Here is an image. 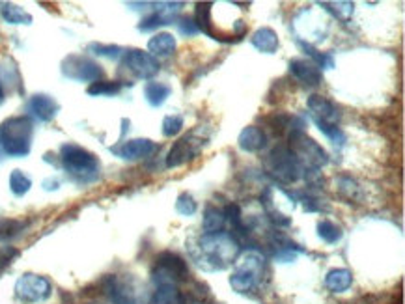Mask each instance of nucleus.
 <instances>
[{"label":"nucleus","mask_w":405,"mask_h":304,"mask_svg":"<svg viewBox=\"0 0 405 304\" xmlns=\"http://www.w3.org/2000/svg\"><path fill=\"white\" fill-rule=\"evenodd\" d=\"M187 250L198 269L213 273L234 265L240 258L241 245L228 231H217L189 239Z\"/></svg>","instance_id":"f257e3e1"},{"label":"nucleus","mask_w":405,"mask_h":304,"mask_svg":"<svg viewBox=\"0 0 405 304\" xmlns=\"http://www.w3.org/2000/svg\"><path fill=\"white\" fill-rule=\"evenodd\" d=\"M34 126L29 116H15L0 123V151L10 157H27L32 148Z\"/></svg>","instance_id":"f03ea898"},{"label":"nucleus","mask_w":405,"mask_h":304,"mask_svg":"<svg viewBox=\"0 0 405 304\" xmlns=\"http://www.w3.org/2000/svg\"><path fill=\"white\" fill-rule=\"evenodd\" d=\"M265 275V258L258 250H249L235 261V269L230 276V286L235 293L246 295L260 287Z\"/></svg>","instance_id":"7ed1b4c3"},{"label":"nucleus","mask_w":405,"mask_h":304,"mask_svg":"<svg viewBox=\"0 0 405 304\" xmlns=\"http://www.w3.org/2000/svg\"><path fill=\"white\" fill-rule=\"evenodd\" d=\"M60 161L64 170L79 183H91L99 176L97 157L77 144H64L60 148Z\"/></svg>","instance_id":"20e7f679"},{"label":"nucleus","mask_w":405,"mask_h":304,"mask_svg":"<svg viewBox=\"0 0 405 304\" xmlns=\"http://www.w3.org/2000/svg\"><path fill=\"white\" fill-rule=\"evenodd\" d=\"M265 170L279 183H297L304 176V167L297 159L288 146H277L265 159Z\"/></svg>","instance_id":"39448f33"},{"label":"nucleus","mask_w":405,"mask_h":304,"mask_svg":"<svg viewBox=\"0 0 405 304\" xmlns=\"http://www.w3.org/2000/svg\"><path fill=\"white\" fill-rule=\"evenodd\" d=\"M105 291L112 304H152V293L133 276H109Z\"/></svg>","instance_id":"423d86ee"},{"label":"nucleus","mask_w":405,"mask_h":304,"mask_svg":"<svg viewBox=\"0 0 405 304\" xmlns=\"http://www.w3.org/2000/svg\"><path fill=\"white\" fill-rule=\"evenodd\" d=\"M207 140H209V135H204L202 127H196L194 131L179 138L166 155V168H177L194 161L202 153V149L206 148Z\"/></svg>","instance_id":"0eeeda50"},{"label":"nucleus","mask_w":405,"mask_h":304,"mask_svg":"<svg viewBox=\"0 0 405 304\" xmlns=\"http://www.w3.org/2000/svg\"><path fill=\"white\" fill-rule=\"evenodd\" d=\"M288 148L299 159L304 170H320L321 167H325L329 162V155H327L325 149L321 148L316 140H312L307 132L290 135V146Z\"/></svg>","instance_id":"6e6552de"},{"label":"nucleus","mask_w":405,"mask_h":304,"mask_svg":"<svg viewBox=\"0 0 405 304\" xmlns=\"http://www.w3.org/2000/svg\"><path fill=\"white\" fill-rule=\"evenodd\" d=\"M189 269L187 261H183L177 254L163 252L155 261L154 273H152V280L154 284H177L187 278Z\"/></svg>","instance_id":"1a4fd4ad"},{"label":"nucleus","mask_w":405,"mask_h":304,"mask_svg":"<svg viewBox=\"0 0 405 304\" xmlns=\"http://www.w3.org/2000/svg\"><path fill=\"white\" fill-rule=\"evenodd\" d=\"M62 75L71 81L79 82H97L103 77V69L91 58L80 56V54H69L64 58Z\"/></svg>","instance_id":"9d476101"},{"label":"nucleus","mask_w":405,"mask_h":304,"mask_svg":"<svg viewBox=\"0 0 405 304\" xmlns=\"http://www.w3.org/2000/svg\"><path fill=\"white\" fill-rule=\"evenodd\" d=\"M52 286L51 282L47 280L45 276L40 275H23L15 282V297L21 301V303H43L47 298L51 297Z\"/></svg>","instance_id":"9b49d317"},{"label":"nucleus","mask_w":405,"mask_h":304,"mask_svg":"<svg viewBox=\"0 0 405 304\" xmlns=\"http://www.w3.org/2000/svg\"><path fill=\"white\" fill-rule=\"evenodd\" d=\"M124 68L127 71H131L137 79H142V81H149L154 79L155 75L159 73V62L157 58H154L149 52L140 51V49H129V51L124 52Z\"/></svg>","instance_id":"f8f14e48"},{"label":"nucleus","mask_w":405,"mask_h":304,"mask_svg":"<svg viewBox=\"0 0 405 304\" xmlns=\"http://www.w3.org/2000/svg\"><path fill=\"white\" fill-rule=\"evenodd\" d=\"M182 6L183 2H159V4H155V12L140 21L138 30L140 32H152V30L159 29V26L172 24Z\"/></svg>","instance_id":"ddd939ff"},{"label":"nucleus","mask_w":405,"mask_h":304,"mask_svg":"<svg viewBox=\"0 0 405 304\" xmlns=\"http://www.w3.org/2000/svg\"><path fill=\"white\" fill-rule=\"evenodd\" d=\"M159 146L148 138H135V140H127L122 142L120 146H115L110 149L115 155H118L124 161H138V159H146V157L154 155Z\"/></svg>","instance_id":"4468645a"},{"label":"nucleus","mask_w":405,"mask_h":304,"mask_svg":"<svg viewBox=\"0 0 405 304\" xmlns=\"http://www.w3.org/2000/svg\"><path fill=\"white\" fill-rule=\"evenodd\" d=\"M309 110L312 120L323 121V123H329V126H338L340 118H342L337 105L332 103L331 99L318 96V93L309 98Z\"/></svg>","instance_id":"2eb2a0df"},{"label":"nucleus","mask_w":405,"mask_h":304,"mask_svg":"<svg viewBox=\"0 0 405 304\" xmlns=\"http://www.w3.org/2000/svg\"><path fill=\"white\" fill-rule=\"evenodd\" d=\"M60 105L47 93H36L27 103V112L38 121H51L57 118Z\"/></svg>","instance_id":"dca6fc26"},{"label":"nucleus","mask_w":405,"mask_h":304,"mask_svg":"<svg viewBox=\"0 0 405 304\" xmlns=\"http://www.w3.org/2000/svg\"><path fill=\"white\" fill-rule=\"evenodd\" d=\"M290 73L295 77L297 81L302 82L304 86H320L323 81L321 69L310 60H302V58H293L290 60Z\"/></svg>","instance_id":"f3484780"},{"label":"nucleus","mask_w":405,"mask_h":304,"mask_svg":"<svg viewBox=\"0 0 405 304\" xmlns=\"http://www.w3.org/2000/svg\"><path fill=\"white\" fill-rule=\"evenodd\" d=\"M237 144H240V148L243 149V151L256 153V151H262V149L267 146V135H265L260 127L249 126L240 132Z\"/></svg>","instance_id":"a211bd4d"},{"label":"nucleus","mask_w":405,"mask_h":304,"mask_svg":"<svg viewBox=\"0 0 405 304\" xmlns=\"http://www.w3.org/2000/svg\"><path fill=\"white\" fill-rule=\"evenodd\" d=\"M271 248H273V258L279 261H293L299 252H302L301 248L297 247L295 243L290 241L288 237L274 231L271 237Z\"/></svg>","instance_id":"6ab92c4d"},{"label":"nucleus","mask_w":405,"mask_h":304,"mask_svg":"<svg viewBox=\"0 0 405 304\" xmlns=\"http://www.w3.org/2000/svg\"><path fill=\"white\" fill-rule=\"evenodd\" d=\"M176 38L168 32H161V34H155L152 40L148 41V51L154 58H165L174 54L176 51Z\"/></svg>","instance_id":"aec40b11"},{"label":"nucleus","mask_w":405,"mask_h":304,"mask_svg":"<svg viewBox=\"0 0 405 304\" xmlns=\"http://www.w3.org/2000/svg\"><path fill=\"white\" fill-rule=\"evenodd\" d=\"M152 304H187L177 284H157L152 293Z\"/></svg>","instance_id":"412c9836"},{"label":"nucleus","mask_w":405,"mask_h":304,"mask_svg":"<svg viewBox=\"0 0 405 304\" xmlns=\"http://www.w3.org/2000/svg\"><path fill=\"white\" fill-rule=\"evenodd\" d=\"M353 284V275L348 269H331L325 276V286L331 293L348 291Z\"/></svg>","instance_id":"4be33fe9"},{"label":"nucleus","mask_w":405,"mask_h":304,"mask_svg":"<svg viewBox=\"0 0 405 304\" xmlns=\"http://www.w3.org/2000/svg\"><path fill=\"white\" fill-rule=\"evenodd\" d=\"M252 45L256 47L258 51L265 52V54H273L279 49V36L273 29H260L252 36Z\"/></svg>","instance_id":"5701e85b"},{"label":"nucleus","mask_w":405,"mask_h":304,"mask_svg":"<svg viewBox=\"0 0 405 304\" xmlns=\"http://www.w3.org/2000/svg\"><path fill=\"white\" fill-rule=\"evenodd\" d=\"M170 93L172 88L168 84H163V82H148L144 88V98L154 109L165 103L166 99L170 98Z\"/></svg>","instance_id":"b1692460"},{"label":"nucleus","mask_w":405,"mask_h":304,"mask_svg":"<svg viewBox=\"0 0 405 304\" xmlns=\"http://www.w3.org/2000/svg\"><path fill=\"white\" fill-rule=\"evenodd\" d=\"M212 2H200L196 4V15H194V23L198 26L200 32H204L209 38H213L212 32Z\"/></svg>","instance_id":"393cba45"},{"label":"nucleus","mask_w":405,"mask_h":304,"mask_svg":"<svg viewBox=\"0 0 405 304\" xmlns=\"http://www.w3.org/2000/svg\"><path fill=\"white\" fill-rule=\"evenodd\" d=\"M226 222V217H224V211L217 209V207L209 206L204 213V231L206 234H217V231H223V226Z\"/></svg>","instance_id":"a878e982"},{"label":"nucleus","mask_w":405,"mask_h":304,"mask_svg":"<svg viewBox=\"0 0 405 304\" xmlns=\"http://www.w3.org/2000/svg\"><path fill=\"white\" fill-rule=\"evenodd\" d=\"M2 17L10 24H32V15L29 12H24L21 6L15 4H4L2 6Z\"/></svg>","instance_id":"bb28decb"},{"label":"nucleus","mask_w":405,"mask_h":304,"mask_svg":"<svg viewBox=\"0 0 405 304\" xmlns=\"http://www.w3.org/2000/svg\"><path fill=\"white\" fill-rule=\"evenodd\" d=\"M318 236H320L327 245H334V243H338L342 239L344 234L342 228L337 226L334 222H331V220H321V222L318 224Z\"/></svg>","instance_id":"cd10ccee"},{"label":"nucleus","mask_w":405,"mask_h":304,"mask_svg":"<svg viewBox=\"0 0 405 304\" xmlns=\"http://www.w3.org/2000/svg\"><path fill=\"white\" fill-rule=\"evenodd\" d=\"M32 187V179L23 172V170H13L10 174V190L15 196H24Z\"/></svg>","instance_id":"c85d7f7f"},{"label":"nucleus","mask_w":405,"mask_h":304,"mask_svg":"<svg viewBox=\"0 0 405 304\" xmlns=\"http://www.w3.org/2000/svg\"><path fill=\"white\" fill-rule=\"evenodd\" d=\"M338 190L340 195L349 202L362 200V190H360L359 183L351 178H340L338 179Z\"/></svg>","instance_id":"c756f323"},{"label":"nucleus","mask_w":405,"mask_h":304,"mask_svg":"<svg viewBox=\"0 0 405 304\" xmlns=\"http://www.w3.org/2000/svg\"><path fill=\"white\" fill-rule=\"evenodd\" d=\"M321 8H325L327 12H331L332 15L340 21H348L353 15V2H320Z\"/></svg>","instance_id":"7c9ffc66"},{"label":"nucleus","mask_w":405,"mask_h":304,"mask_svg":"<svg viewBox=\"0 0 405 304\" xmlns=\"http://www.w3.org/2000/svg\"><path fill=\"white\" fill-rule=\"evenodd\" d=\"M27 228V222H21V220H2L0 222V241H12L13 237H17L21 231Z\"/></svg>","instance_id":"2f4dec72"},{"label":"nucleus","mask_w":405,"mask_h":304,"mask_svg":"<svg viewBox=\"0 0 405 304\" xmlns=\"http://www.w3.org/2000/svg\"><path fill=\"white\" fill-rule=\"evenodd\" d=\"M314 123L318 126V129L331 140L334 148H342L344 144H346V135H344V131L338 126H329V123H323V121L318 120H314Z\"/></svg>","instance_id":"473e14b6"},{"label":"nucleus","mask_w":405,"mask_h":304,"mask_svg":"<svg viewBox=\"0 0 405 304\" xmlns=\"http://www.w3.org/2000/svg\"><path fill=\"white\" fill-rule=\"evenodd\" d=\"M122 84L120 82H112V81H97L91 82L88 86V96H116L120 93Z\"/></svg>","instance_id":"72a5a7b5"},{"label":"nucleus","mask_w":405,"mask_h":304,"mask_svg":"<svg viewBox=\"0 0 405 304\" xmlns=\"http://www.w3.org/2000/svg\"><path fill=\"white\" fill-rule=\"evenodd\" d=\"M183 126H185V121H183L182 116H166L165 120H163V135L168 138L176 137V135H179L183 131Z\"/></svg>","instance_id":"f704fd0d"},{"label":"nucleus","mask_w":405,"mask_h":304,"mask_svg":"<svg viewBox=\"0 0 405 304\" xmlns=\"http://www.w3.org/2000/svg\"><path fill=\"white\" fill-rule=\"evenodd\" d=\"M88 51H91L94 54H97V56L110 58V60H116V58H120L122 54H124L122 47L103 45V43H91V45H88Z\"/></svg>","instance_id":"c9c22d12"},{"label":"nucleus","mask_w":405,"mask_h":304,"mask_svg":"<svg viewBox=\"0 0 405 304\" xmlns=\"http://www.w3.org/2000/svg\"><path fill=\"white\" fill-rule=\"evenodd\" d=\"M196 209H198V206H196V202H194L193 196L187 195V192H183V195L177 196L176 211L179 213V215L191 217V215H194V213H196Z\"/></svg>","instance_id":"e433bc0d"},{"label":"nucleus","mask_w":405,"mask_h":304,"mask_svg":"<svg viewBox=\"0 0 405 304\" xmlns=\"http://www.w3.org/2000/svg\"><path fill=\"white\" fill-rule=\"evenodd\" d=\"M177 29H179V34L187 36V38H191V36H196L200 32L198 26H196V23H194L193 19H182L179 23H177Z\"/></svg>","instance_id":"4c0bfd02"},{"label":"nucleus","mask_w":405,"mask_h":304,"mask_svg":"<svg viewBox=\"0 0 405 304\" xmlns=\"http://www.w3.org/2000/svg\"><path fill=\"white\" fill-rule=\"evenodd\" d=\"M4 86H2V81H0V105L4 103Z\"/></svg>","instance_id":"58836bf2"},{"label":"nucleus","mask_w":405,"mask_h":304,"mask_svg":"<svg viewBox=\"0 0 405 304\" xmlns=\"http://www.w3.org/2000/svg\"><path fill=\"white\" fill-rule=\"evenodd\" d=\"M2 155H4V153H2V151H0V159H2Z\"/></svg>","instance_id":"ea45409f"}]
</instances>
